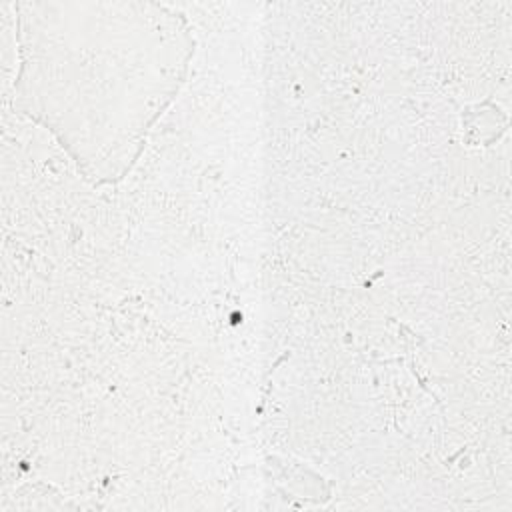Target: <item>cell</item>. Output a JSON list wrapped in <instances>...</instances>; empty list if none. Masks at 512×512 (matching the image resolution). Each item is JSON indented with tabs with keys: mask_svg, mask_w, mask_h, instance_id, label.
Returning <instances> with one entry per match:
<instances>
[{
	"mask_svg": "<svg viewBox=\"0 0 512 512\" xmlns=\"http://www.w3.org/2000/svg\"><path fill=\"white\" fill-rule=\"evenodd\" d=\"M12 108L46 128L96 184L120 180L178 94L184 18L136 4H18Z\"/></svg>",
	"mask_w": 512,
	"mask_h": 512,
	"instance_id": "6da1fadb",
	"label": "cell"
}]
</instances>
